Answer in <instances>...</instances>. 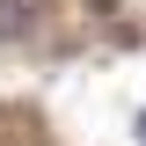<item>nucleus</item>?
Listing matches in <instances>:
<instances>
[{"instance_id":"1","label":"nucleus","mask_w":146,"mask_h":146,"mask_svg":"<svg viewBox=\"0 0 146 146\" xmlns=\"http://www.w3.org/2000/svg\"><path fill=\"white\" fill-rule=\"evenodd\" d=\"M22 22V0H0V29H15Z\"/></svg>"}]
</instances>
